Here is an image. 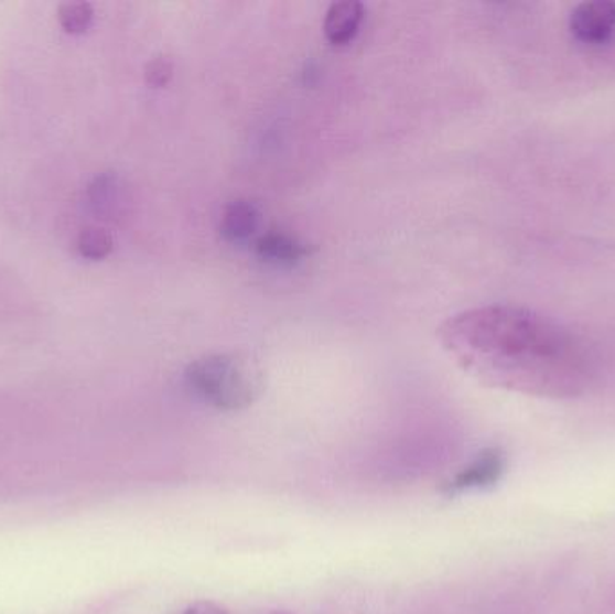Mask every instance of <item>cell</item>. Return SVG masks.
I'll return each mask as SVG.
<instances>
[{"label": "cell", "mask_w": 615, "mask_h": 614, "mask_svg": "<svg viewBox=\"0 0 615 614\" xmlns=\"http://www.w3.org/2000/svg\"><path fill=\"white\" fill-rule=\"evenodd\" d=\"M270 614H292V613H289V611H273V613Z\"/></svg>", "instance_id": "12"}, {"label": "cell", "mask_w": 615, "mask_h": 614, "mask_svg": "<svg viewBox=\"0 0 615 614\" xmlns=\"http://www.w3.org/2000/svg\"><path fill=\"white\" fill-rule=\"evenodd\" d=\"M572 35L585 44H603L615 33V2L589 0L572 10L569 19Z\"/></svg>", "instance_id": "3"}, {"label": "cell", "mask_w": 615, "mask_h": 614, "mask_svg": "<svg viewBox=\"0 0 615 614\" xmlns=\"http://www.w3.org/2000/svg\"><path fill=\"white\" fill-rule=\"evenodd\" d=\"M184 614H229L220 605L213 604V602H196V604L187 607Z\"/></svg>", "instance_id": "11"}, {"label": "cell", "mask_w": 615, "mask_h": 614, "mask_svg": "<svg viewBox=\"0 0 615 614\" xmlns=\"http://www.w3.org/2000/svg\"><path fill=\"white\" fill-rule=\"evenodd\" d=\"M114 241L107 231L99 227H87L78 236L79 255L88 260H102L112 252Z\"/></svg>", "instance_id": "9"}, {"label": "cell", "mask_w": 615, "mask_h": 614, "mask_svg": "<svg viewBox=\"0 0 615 614\" xmlns=\"http://www.w3.org/2000/svg\"><path fill=\"white\" fill-rule=\"evenodd\" d=\"M94 19L93 6L88 2H65L60 6L58 20L71 35H82L90 28Z\"/></svg>", "instance_id": "8"}, {"label": "cell", "mask_w": 615, "mask_h": 614, "mask_svg": "<svg viewBox=\"0 0 615 614\" xmlns=\"http://www.w3.org/2000/svg\"><path fill=\"white\" fill-rule=\"evenodd\" d=\"M438 337L478 377L529 391H571L591 363L580 335L522 306L464 310L444 321Z\"/></svg>", "instance_id": "1"}, {"label": "cell", "mask_w": 615, "mask_h": 614, "mask_svg": "<svg viewBox=\"0 0 615 614\" xmlns=\"http://www.w3.org/2000/svg\"><path fill=\"white\" fill-rule=\"evenodd\" d=\"M190 388L222 411L249 408L263 394V371L244 355H209L186 369Z\"/></svg>", "instance_id": "2"}, {"label": "cell", "mask_w": 615, "mask_h": 614, "mask_svg": "<svg viewBox=\"0 0 615 614\" xmlns=\"http://www.w3.org/2000/svg\"><path fill=\"white\" fill-rule=\"evenodd\" d=\"M256 251L261 258L279 263H295L308 255L306 247L283 233H267L256 241Z\"/></svg>", "instance_id": "7"}, {"label": "cell", "mask_w": 615, "mask_h": 614, "mask_svg": "<svg viewBox=\"0 0 615 614\" xmlns=\"http://www.w3.org/2000/svg\"><path fill=\"white\" fill-rule=\"evenodd\" d=\"M364 20V6L357 0L333 2L324 19V35L333 45H346L357 36Z\"/></svg>", "instance_id": "5"}, {"label": "cell", "mask_w": 615, "mask_h": 614, "mask_svg": "<svg viewBox=\"0 0 615 614\" xmlns=\"http://www.w3.org/2000/svg\"><path fill=\"white\" fill-rule=\"evenodd\" d=\"M144 78H147V84L152 85L155 89L166 87L173 78L171 60L166 56H155V58L150 60L144 67Z\"/></svg>", "instance_id": "10"}, {"label": "cell", "mask_w": 615, "mask_h": 614, "mask_svg": "<svg viewBox=\"0 0 615 614\" xmlns=\"http://www.w3.org/2000/svg\"><path fill=\"white\" fill-rule=\"evenodd\" d=\"M504 467H506V457L500 449L483 451L468 467H464L454 477V482L450 483V492L492 487L503 476Z\"/></svg>", "instance_id": "4"}, {"label": "cell", "mask_w": 615, "mask_h": 614, "mask_svg": "<svg viewBox=\"0 0 615 614\" xmlns=\"http://www.w3.org/2000/svg\"><path fill=\"white\" fill-rule=\"evenodd\" d=\"M259 215L256 207L247 201L230 202L222 215V235L230 241L247 240L255 235Z\"/></svg>", "instance_id": "6"}]
</instances>
